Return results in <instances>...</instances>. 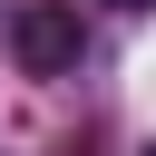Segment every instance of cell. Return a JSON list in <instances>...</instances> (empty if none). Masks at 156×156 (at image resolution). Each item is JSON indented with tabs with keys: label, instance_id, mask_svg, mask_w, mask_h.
Here are the masks:
<instances>
[{
	"label": "cell",
	"instance_id": "cell-1",
	"mask_svg": "<svg viewBox=\"0 0 156 156\" xmlns=\"http://www.w3.org/2000/svg\"><path fill=\"white\" fill-rule=\"evenodd\" d=\"M10 58H20L29 78H78V58H88L78 0H29V10H10Z\"/></svg>",
	"mask_w": 156,
	"mask_h": 156
},
{
	"label": "cell",
	"instance_id": "cell-2",
	"mask_svg": "<svg viewBox=\"0 0 156 156\" xmlns=\"http://www.w3.org/2000/svg\"><path fill=\"white\" fill-rule=\"evenodd\" d=\"M107 10H156V0H107Z\"/></svg>",
	"mask_w": 156,
	"mask_h": 156
},
{
	"label": "cell",
	"instance_id": "cell-3",
	"mask_svg": "<svg viewBox=\"0 0 156 156\" xmlns=\"http://www.w3.org/2000/svg\"><path fill=\"white\" fill-rule=\"evenodd\" d=\"M136 156H156V146H136Z\"/></svg>",
	"mask_w": 156,
	"mask_h": 156
},
{
	"label": "cell",
	"instance_id": "cell-4",
	"mask_svg": "<svg viewBox=\"0 0 156 156\" xmlns=\"http://www.w3.org/2000/svg\"><path fill=\"white\" fill-rule=\"evenodd\" d=\"M0 156H10V146H0Z\"/></svg>",
	"mask_w": 156,
	"mask_h": 156
}]
</instances>
